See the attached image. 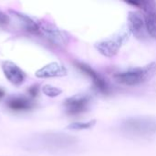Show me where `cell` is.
Instances as JSON below:
<instances>
[{
    "instance_id": "cell-10",
    "label": "cell",
    "mask_w": 156,
    "mask_h": 156,
    "mask_svg": "<svg viewBox=\"0 0 156 156\" xmlns=\"http://www.w3.org/2000/svg\"><path fill=\"white\" fill-rule=\"evenodd\" d=\"M2 69L7 80L15 86H20L26 80L25 72L14 62L4 61L2 63Z\"/></svg>"
},
{
    "instance_id": "cell-2",
    "label": "cell",
    "mask_w": 156,
    "mask_h": 156,
    "mask_svg": "<svg viewBox=\"0 0 156 156\" xmlns=\"http://www.w3.org/2000/svg\"><path fill=\"white\" fill-rule=\"evenodd\" d=\"M121 128L129 136L152 137L156 134V119L153 117H132L124 120Z\"/></svg>"
},
{
    "instance_id": "cell-3",
    "label": "cell",
    "mask_w": 156,
    "mask_h": 156,
    "mask_svg": "<svg viewBox=\"0 0 156 156\" xmlns=\"http://www.w3.org/2000/svg\"><path fill=\"white\" fill-rule=\"evenodd\" d=\"M130 36L129 29L122 30L121 32L112 36L109 38L99 41L95 44V48L102 56L106 58H112L120 51L124 43L128 40Z\"/></svg>"
},
{
    "instance_id": "cell-8",
    "label": "cell",
    "mask_w": 156,
    "mask_h": 156,
    "mask_svg": "<svg viewBox=\"0 0 156 156\" xmlns=\"http://www.w3.org/2000/svg\"><path fill=\"white\" fill-rule=\"evenodd\" d=\"M90 101L91 97L89 94H77L69 97L64 101L66 112L70 116L80 115L87 112Z\"/></svg>"
},
{
    "instance_id": "cell-6",
    "label": "cell",
    "mask_w": 156,
    "mask_h": 156,
    "mask_svg": "<svg viewBox=\"0 0 156 156\" xmlns=\"http://www.w3.org/2000/svg\"><path fill=\"white\" fill-rule=\"evenodd\" d=\"M38 35L42 36L50 44L58 48L65 47L69 42V36L50 22H40Z\"/></svg>"
},
{
    "instance_id": "cell-5",
    "label": "cell",
    "mask_w": 156,
    "mask_h": 156,
    "mask_svg": "<svg viewBox=\"0 0 156 156\" xmlns=\"http://www.w3.org/2000/svg\"><path fill=\"white\" fill-rule=\"evenodd\" d=\"M77 144V138L64 133H47L38 139V144L44 149L61 150L69 148Z\"/></svg>"
},
{
    "instance_id": "cell-9",
    "label": "cell",
    "mask_w": 156,
    "mask_h": 156,
    "mask_svg": "<svg viewBox=\"0 0 156 156\" xmlns=\"http://www.w3.org/2000/svg\"><path fill=\"white\" fill-rule=\"evenodd\" d=\"M128 29L137 39L144 40L146 38L147 31L144 16L137 11H130L128 14Z\"/></svg>"
},
{
    "instance_id": "cell-13",
    "label": "cell",
    "mask_w": 156,
    "mask_h": 156,
    "mask_svg": "<svg viewBox=\"0 0 156 156\" xmlns=\"http://www.w3.org/2000/svg\"><path fill=\"white\" fill-rule=\"evenodd\" d=\"M10 13L13 14V16H16V18L17 19V21L21 24V26L23 27V28L32 34H37L38 35L39 32V23L34 21L31 17H29L28 16L16 12V11H13L10 10Z\"/></svg>"
},
{
    "instance_id": "cell-7",
    "label": "cell",
    "mask_w": 156,
    "mask_h": 156,
    "mask_svg": "<svg viewBox=\"0 0 156 156\" xmlns=\"http://www.w3.org/2000/svg\"><path fill=\"white\" fill-rule=\"evenodd\" d=\"M74 65L83 74H85L91 80L92 84L97 91H99L102 94H105V95L111 93L112 89H111L109 82L99 72H97L92 67H90V65H88L84 62H80V61H75Z\"/></svg>"
},
{
    "instance_id": "cell-17",
    "label": "cell",
    "mask_w": 156,
    "mask_h": 156,
    "mask_svg": "<svg viewBox=\"0 0 156 156\" xmlns=\"http://www.w3.org/2000/svg\"><path fill=\"white\" fill-rule=\"evenodd\" d=\"M9 22V17L5 15L4 13L0 12V24L1 25H6Z\"/></svg>"
},
{
    "instance_id": "cell-14",
    "label": "cell",
    "mask_w": 156,
    "mask_h": 156,
    "mask_svg": "<svg viewBox=\"0 0 156 156\" xmlns=\"http://www.w3.org/2000/svg\"><path fill=\"white\" fill-rule=\"evenodd\" d=\"M96 124V120H91L89 122H74L69 124L67 128L69 130H77V131H81V130H87L92 128Z\"/></svg>"
},
{
    "instance_id": "cell-15",
    "label": "cell",
    "mask_w": 156,
    "mask_h": 156,
    "mask_svg": "<svg viewBox=\"0 0 156 156\" xmlns=\"http://www.w3.org/2000/svg\"><path fill=\"white\" fill-rule=\"evenodd\" d=\"M42 91L45 95L48 97H57L59 94H61L62 90L57 87L51 86V85H45L42 88Z\"/></svg>"
},
{
    "instance_id": "cell-1",
    "label": "cell",
    "mask_w": 156,
    "mask_h": 156,
    "mask_svg": "<svg viewBox=\"0 0 156 156\" xmlns=\"http://www.w3.org/2000/svg\"><path fill=\"white\" fill-rule=\"evenodd\" d=\"M156 73V63L152 62L143 67L131 68L114 74L118 82L126 86H138L151 80Z\"/></svg>"
},
{
    "instance_id": "cell-12",
    "label": "cell",
    "mask_w": 156,
    "mask_h": 156,
    "mask_svg": "<svg viewBox=\"0 0 156 156\" xmlns=\"http://www.w3.org/2000/svg\"><path fill=\"white\" fill-rule=\"evenodd\" d=\"M6 106L13 112H27L31 110L34 107V103L27 97L23 96H16L10 98L7 102Z\"/></svg>"
},
{
    "instance_id": "cell-4",
    "label": "cell",
    "mask_w": 156,
    "mask_h": 156,
    "mask_svg": "<svg viewBox=\"0 0 156 156\" xmlns=\"http://www.w3.org/2000/svg\"><path fill=\"white\" fill-rule=\"evenodd\" d=\"M125 3L133 5L144 12V19L148 36L156 39V1L132 0Z\"/></svg>"
},
{
    "instance_id": "cell-16",
    "label": "cell",
    "mask_w": 156,
    "mask_h": 156,
    "mask_svg": "<svg viewBox=\"0 0 156 156\" xmlns=\"http://www.w3.org/2000/svg\"><path fill=\"white\" fill-rule=\"evenodd\" d=\"M28 94L30 95V97L32 98H36L38 95V86L37 85H33L31 86L28 90H27Z\"/></svg>"
},
{
    "instance_id": "cell-11",
    "label": "cell",
    "mask_w": 156,
    "mask_h": 156,
    "mask_svg": "<svg viewBox=\"0 0 156 156\" xmlns=\"http://www.w3.org/2000/svg\"><path fill=\"white\" fill-rule=\"evenodd\" d=\"M67 74L68 70L65 66L58 62H51L49 64H47L36 72V76L40 79L64 77Z\"/></svg>"
},
{
    "instance_id": "cell-18",
    "label": "cell",
    "mask_w": 156,
    "mask_h": 156,
    "mask_svg": "<svg viewBox=\"0 0 156 156\" xmlns=\"http://www.w3.org/2000/svg\"><path fill=\"white\" fill-rule=\"evenodd\" d=\"M5 90L2 89V88H0V100L5 96Z\"/></svg>"
}]
</instances>
